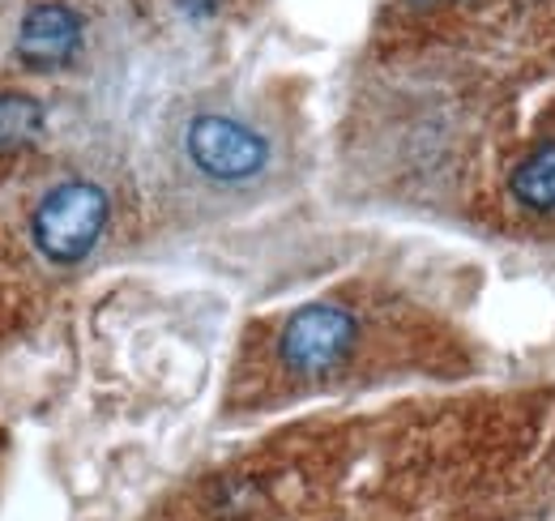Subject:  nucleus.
Instances as JSON below:
<instances>
[{
    "mask_svg": "<svg viewBox=\"0 0 555 521\" xmlns=\"http://www.w3.org/2000/svg\"><path fill=\"white\" fill-rule=\"evenodd\" d=\"M112 218V201L90 180H69L39 201L30 218V236L39 253L56 265H77L94 253Z\"/></svg>",
    "mask_w": 555,
    "mask_h": 521,
    "instance_id": "nucleus-1",
    "label": "nucleus"
},
{
    "mask_svg": "<svg viewBox=\"0 0 555 521\" xmlns=\"http://www.w3.org/2000/svg\"><path fill=\"white\" fill-rule=\"evenodd\" d=\"M184 150H189L193 167L218 185H244V180L261 176L270 163L266 137L231 116H197L184 132Z\"/></svg>",
    "mask_w": 555,
    "mask_h": 521,
    "instance_id": "nucleus-2",
    "label": "nucleus"
},
{
    "mask_svg": "<svg viewBox=\"0 0 555 521\" xmlns=\"http://www.w3.org/2000/svg\"><path fill=\"white\" fill-rule=\"evenodd\" d=\"M354 346V317L334 304H308L299 308L282 338H278V359L295 377H321L334 372Z\"/></svg>",
    "mask_w": 555,
    "mask_h": 521,
    "instance_id": "nucleus-3",
    "label": "nucleus"
},
{
    "mask_svg": "<svg viewBox=\"0 0 555 521\" xmlns=\"http://www.w3.org/2000/svg\"><path fill=\"white\" fill-rule=\"evenodd\" d=\"M81 48V17L65 4H39L17 30V61L30 68L69 65Z\"/></svg>",
    "mask_w": 555,
    "mask_h": 521,
    "instance_id": "nucleus-4",
    "label": "nucleus"
},
{
    "mask_svg": "<svg viewBox=\"0 0 555 521\" xmlns=\"http://www.w3.org/2000/svg\"><path fill=\"white\" fill-rule=\"evenodd\" d=\"M508 193L534 214H555V141H543L517 163V171L508 176Z\"/></svg>",
    "mask_w": 555,
    "mask_h": 521,
    "instance_id": "nucleus-5",
    "label": "nucleus"
},
{
    "mask_svg": "<svg viewBox=\"0 0 555 521\" xmlns=\"http://www.w3.org/2000/svg\"><path fill=\"white\" fill-rule=\"evenodd\" d=\"M43 132V107L30 94H0V154L35 145Z\"/></svg>",
    "mask_w": 555,
    "mask_h": 521,
    "instance_id": "nucleus-6",
    "label": "nucleus"
},
{
    "mask_svg": "<svg viewBox=\"0 0 555 521\" xmlns=\"http://www.w3.org/2000/svg\"><path fill=\"white\" fill-rule=\"evenodd\" d=\"M189 13H214L218 9V0H180Z\"/></svg>",
    "mask_w": 555,
    "mask_h": 521,
    "instance_id": "nucleus-7",
    "label": "nucleus"
},
{
    "mask_svg": "<svg viewBox=\"0 0 555 521\" xmlns=\"http://www.w3.org/2000/svg\"><path fill=\"white\" fill-rule=\"evenodd\" d=\"M423 4H444V0H423Z\"/></svg>",
    "mask_w": 555,
    "mask_h": 521,
    "instance_id": "nucleus-8",
    "label": "nucleus"
}]
</instances>
